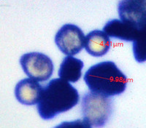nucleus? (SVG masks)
Returning <instances> with one entry per match:
<instances>
[{"label": "nucleus", "mask_w": 146, "mask_h": 128, "mask_svg": "<svg viewBox=\"0 0 146 128\" xmlns=\"http://www.w3.org/2000/svg\"><path fill=\"white\" fill-rule=\"evenodd\" d=\"M83 66V62L80 59L70 55L66 56L60 65L58 76L62 79L75 83L81 78Z\"/></svg>", "instance_id": "9d476101"}, {"label": "nucleus", "mask_w": 146, "mask_h": 128, "mask_svg": "<svg viewBox=\"0 0 146 128\" xmlns=\"http://www.w3.org/2000/svg\"><path fill=\"white\" fill-rule=\"evenodd\" d=\"M23 72L29 78L38 81H45L53 75L54 65L48 55L38 52L23 54L20 58Z\"/></svg>", "instance_id": "20e7f679"}, {"label": "nucleus", "mask_w": 146, "mask_h": 128, "mask_svg": "<svg viewBox=\"0 0 146 128\" xmlns=\"http://www.w3.org/2000/svg\"><path fill=\"white\" fill-rule=\"evenodd\" d=\"M133 54L137 62L146 61V22L138 24L137 32L133 41Z\"/></svg>", "instance_id": "9b49d317"}, {"label": "nucleus", "mask_w": 146, "mask_h": 128, "mask_svg": "<svg viewBox=\"0 0 146 128\" xmlns=\"http://www.w3.org/2000/svg\"><path fill=\"white\" fill-rule=\"evenodd\" d=\"M86 37L80 27L66 23L55 35V43L62 53L73 56L83 50Z\"/></svg>", "instance_id": "39448f33"}, {"label": "nucleus", "mask_w": 146, "mask_h": 128, "mask_svg": "<svg viewBox=\"0 0 146 128\" xmlns=\"http://www.w3.org/2000/svg\"><path fill=\"white\" fill-rule=\"evenodd\" d=\"M113 103L110 97L88 92L83 97L81 112L83 120L95 127H102L113 114Z\"/></svg>", "instance_id": "7ed1b4c3"}, {"label": "nucleus", "mask_w": 146, "mask_h": 128, "mask_svg": "<svg viewBox=\"0 0 146 128\" xmlns=\"http://www.w3.org/2000/svg\"><path fill=\"white\" fill-rule=\"evenodd\" d=\"M138 24L123 21L118 19L109 20L103 28V31L112 38L133 42L135 40Z\"/></svg>", "instance_id": "1a4fd4ad"}, {"label": "nucleus", "mask_w": 146, "mask_h": 128, "mask_svg": "<svg viewBox=\"0 0 146 128\" xmlns=\"http://www.w3.org/2000/svg\"><path fill=\"white\" fill-rule=\"evenodd\" d=\"M53 128H91V126L85 120L77 119L70 121H64Z\"/></svg>", "instance_id": "f8f14e48"}, {"label": "nucleus", "mask_w": 146, "mask_h": 128, "mask_svg": "<svg viewBox=\"0 0 146 128\" xmlns=\"http://www.w3.org/2000/svg\"><path fill=\"white\" fill-rule=\"evenodd\" d=\"M84 81L92 93L108 97L121 95L126 90L127 77L113 61H103L90 67Z\"/></svg>", "instance_id": "f03ea898"}, {"label": "nucleus", "mask_w": 146, "mask_h": 128, "mask_svg": "<svg viewBox=\"0 0 146 128\" xmlns=\"http://www.w3.org/2000/svg\"><path fill=\"white\" fill-rule=\"evenodd\" d=\"M80 95L69 81L61 78L50 80L43 87L37 111L42 119H52L78 105Z\"/></svg>", "instance_id": "f257e3e1"}, {"label": "nucleus", "mask_w": 146, "mask_h": 128, "mask_svg": "<svg viewBox=\"0 0 146 128\" xmlns=\"http://www.w3.org/2000/svg\"><path fill=\"white\" fill-rule=\"evenodd\" d=\"M111 41L104 31L94 30L86 37L84 47L91 56L100 58L106 55L110 49Z\"/></svg>", "instance_id": "6e6552de"}, {"label": "nucleus", "mask_w": 146, "mask_h": 128, "mask_svg": "<svg viewBox=\"0 0 146 128\" xmlns=\"http://www.w3.org/2000/svg\"><path fill=\"white\" fill-rule=\"evenodd\" d=\"M43 87L31 78H26L17 83L15 87V96L19 103L26 106H33L39 103Z\"/></svg>", "instance_id": "423d86ee"}, {"label": "nucleus", "mask_w": 146, "mask_h": 128, "mask_svg": "<svg viewBox=\"0 0 146 128\" xmlns=\"http://www.w3.org/2000/svg\"><path fill=\"white\" fill-rule=\"evenodd\" d=\"M121 20L135 24L146 22V0H121L118 5Z\"/></svg>", "instance_id": "0eeeda50"}]
</instances>
